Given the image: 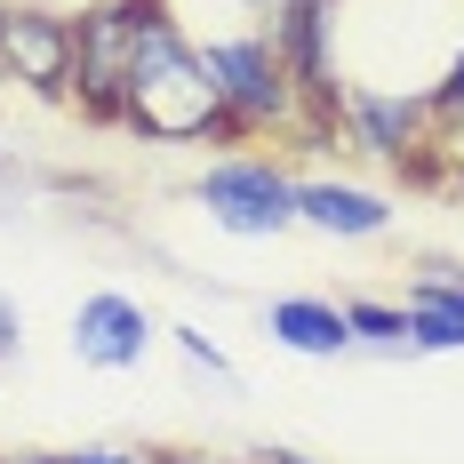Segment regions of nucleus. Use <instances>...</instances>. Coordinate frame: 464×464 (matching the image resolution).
<instances>
[{"label": "nucleus", "instance_id": "1", "mask_svg": "<svg viewBox=\"0 0 464 464\" xmlns=\"http://www.w3.org/2000/svg\"><path fill=\"white\" fill-rule=\"evenodd\" d=\"M200 208L240 240H273V232L296 225V185L280 169H265V160H217L200 177Z\"/></svg>", "mask_w": 464, "mask_h": 464}, {"label": "nucleus", "instance_id": "2", "mask_svg": "<svg viewBox=\"0 0 464 464\" xmlns=\"http://www.w3.org/2000/svg\"><path fill=\"white\" fill-rule=\"evenodd\" d=\"M72 353L89 369H144L152 313H144L137 296H121V288H96V296H81V313H72Z\"/></svg>", "mask_w": 464, "mask_h": 464}, {"label": "nucleus", "instance_id": "3", "mask_svg": "<svg viewBox=\"0 0 464 464\" xmlns=\"http://www.w3.org/2000/svg\"><path fill=\"white\" fill-rule=\"evenodd\" d=\"M200 72H208L217 112H232V121H273L280 112V56L265 41H217L200 56Z\"/></svg>", "mask_w": 464, "mask_h": 464}, {"label": "nucleus", "instance_id": "4", "mask_svg": "<svg viewBox=\"0 0 464 464\" xmlns=\"http://www.w3.org/2000/svg\"><path fill=\"white\" fill-rule=\"evenodd\" d=\"M265 328H273V344L304 353V361H336V353L361 344L353 321H344V304H321V296H273L265 304Z\"/></svg>", "mask_w": 464, "mask_h": 464}, {"label": "nucleus", "instance_id": "5", "mask_svg": "<svg viewBox=\"0 0 464 464\" xmlns=\"http://www.w3.org/2000/svg\"><path fill=\"white\" fill-rule=\"evenodd\" d=\"M129 48H137V16H96L81 48H72V64H81V96L89 104H129Z\"/></svg>", "mask_w": 464, "mask_h": 464}, {"label": "nucleus", "instance_id": "6", "mask_svg": "<svg viewBox=\"0 0 464 464\" xmlns=\"http://www.w3.org/2000/svg\"><path fill=\"white\" fill-rule=\"evenodd\" d=\"M296 217L321 232H344V240H369V232L392 225V208L361 185H296Z\"/></svg>", "mask_w": 464, "mask_h": 464}, {"label": "nucleus", "instance_id": "7", "mask_svg": "<svg viewBox=\"0 0 464 464\" xmlns=\"http://www.w3.org/2000/svg\"><path fill=\"white\" fill-rule=\"evenodd\" d=\"M0 56H8V64H24L41 89L64 81V33H48L41 16H0Z\"/></svg>", "mask_w": 464, "mask_h": 464}, {"label": "nucleus", "instance_id": "8", "mask_svg": "<svg viewBox=\"0 0 464 464\" xmlns=\"http://www.w3.org/2000/svg\"><path fill=\"white\" fill-rule=\"evenodd\" d=\"M409 344H417V353H464V313L409 304Z\"/></svg>", "mask_w": 464, "mask_h": 464}, {"label": "nucleus", "instance_id": "9", "mask_svg": "<svg viewBox=\"0 0 464 464\" xmlns=\"http://www.w3.org/2000/svg\"><path fill=\"white\" fill-rule=\"evenodd\" d=\"M344 321H353V336H369V344H384V353H401L409 344V313H392V304H344Z\"/></svg>", "mask_w": 464, "mask_h": 464}, {"label": "nucleus", "instance_id": "10", "mask_svg": "<svg viewBox=\"0 0 464 464\" xmlns=\"http://www.w3.org/2000/svg\"><path fill=\"white\" fill-rule=\"evenodd\" d=\"M177 344H185V361H192V369H208V376H232V369H225V353H217V344H208L200 328H177Z\"/></svg>", "mask_w": 464, "mask_h": 464}, {"label": "nucleus", "instance_id": "11", "mask_svg": "<svg viewBox=\"0 0 464 464\" xmlns=\"http://www.w3.org/2000/svg\"><path fill=\"white\" fill-rule=\"evenodd\" d=\"M409 304H440V313H464V280H417Z\"/></svg>", "mask_w": 464, "mask_h": 464}, {"label": "nucleus", "instance_id": "12", "mask_svg": "<svg viewBox=\"0 0 464 464\" xmlns=\"http://www.w3.org/2000/svg\"><path fill=\"white\" fill-rule=\"evenodd\" d=\"M48 464H129L121 449H81V457H48Z\"/></svg>", "mask_w": 464, "mask_h": 464}, {"label": "nucleus", "instance_id": "13", "mask_svg": "<svg viewBox=\"0 0 464 464\" xmlns=\"http://www.w3.org/2000/svg\"><path fill=\"white\" fill-rule=\"evenodd\" d=\"M440 104H449V112H457V104H464V56H457V81L440 89Z\"/></svg>", "mask_w": 464, "mask_h": 464}, {"label": "nucleus", "instance_id": "14", "mask_svg": "<svg viewBox=\"0 0 464 464\" xmlns=\"http://www.w3.org/2000/svg\"><path fill=\"white\" fill-rule=\"evenodd\" d=\"M0 353H16V313L0 304Z\"/></svg>", "mask_w": 464, "mask_h": 464}]
</instances>
